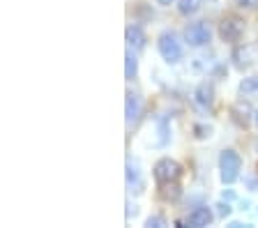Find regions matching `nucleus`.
<instances>
[{"label":"nucleus","instance_id":"f257e3e1","mask_svg":"<svg viewBox=\"0 0 258 228\" xmlns=\"http://www.w3.org/2000/svg\"><path fill=\"white\" fill-rule=\"evenodd\" d=\"M157 49H159V55L166 60L168 65L180 62V60H182V55H184L182 42H180V39H177V35L171 33V30H166V33H161L159 37H157Z\"/></svg>","mask_w":258,"mask_h":228},{"label":"nucleus","instance_id":"f03ea898","mask_svg":"<svg viewBox=\"0 0 258 228\" xmlns=\"http://www.w3.org/2000/svg\"><path fill=\"white\" fill-rule=\"evenodd\" d=\"M242 171V157L237 155L235 150H224L219 155V178L224 185H233L237 178H240Z\"/></svg>","mask_w":258,"mask_h":228},{"label":"nucleus","instance_id":"7ed1b4c3","mask_svg":"<svg viewBox=\"0 0 258 228\" xmlns=\"http://www.w3.org/2000/svg\"><path fill=\"white\" fill-rule=\"evenodd\" d=\"M152 175H155V180H157V185L159 187L161 185H175V182H180V178H182V166H180L175 159L164 157L155 164Z\"/></svg>","mask_w":258,"mask_h":228},{"label":"nucleus","instance_id":"20e7f679","mask_svg":"<svg viewBox=\"0 0 258 228\" xmlns=\"http://www.w3.org/2000/svg\"><path fill=\"white\" fill-rule=\"evenodd\" d=\"M210 39H212V28L205 21H196L189 23L184 28V42L191 46V49H201V46H208Z\"/></svg>","mask_w":258,"mask_h":228},{"label":"nucleus","instance_id":"39448f33","mask_svg":"<svg viewBox=\"0 0 258 228\" xmlns=\"http://www.w3.org/2000/svg\"><path fill=\"white\" fill-rule=\"evenodd\" d=\"M219 35L224 42L228 44H237L242 39V35H244V23L240 21V19L235 17H228L221 21V28H219Z\"/></svg>","mask_w":258,"mask_h":228},{"label":"nucleus","instance_id":"423d86ee","mask_svg":"<svg viewBox=\"0 0 258 228\" xmlns=\"http://www.w3.org/2000/svg\"><path fill=\"white\" fill-rule=\"evenodd\" d=\"M215 221V212L210 210L208 205H201L196 210H191L184 217V226H194V228H201V226H210V223Z\"/></svg>","mask_w":258,"mask_h":228},{"label":"nucleus","instance_id":"0eeeda50","mask_svg":"<svg viewBox=\"0 0 258 228\" xmlns=\"http://www.w3.org/2000/svg\"><path fill=\"white\" fill-rule=\"evenodd\" d=\"M145 187L143 182V173H141V164L136 159H127V189L141 194Z\"/></svg>","mask_w":258,"mask_h":228},{"label":"nucleus","instance_id":"6e6552de","mask_svg":"<svg viewBox=\"0 0 258 228\" xmlns=\"http://www.w3.org/2000/svg\"><path fill=\"white\" fill-rule=\"evenodd\" d=\"M231 60H233V65H235V69H247V67H251L256 62V55H253V49L249 44H242V46L233 49Z\"/></svg>","mask_w":258,"mask_h":228},{"label":"nucleus","instance_id":"1a4fd4ad","mask_svg":"<svg viewBox=\"0 0 258 228\" xmlns=\"http://www.w3.org/2000/svg\"><path fill=\"white\" fill-rule=\"evenodd\" d=\"M124 39H127V49L132 51H143L145 49V33L141 30V26H127V30H124Z\"/></svg>","mask_w":258,"mask_h":228},{"label":"nucleus","instance_id":"9d476101","mask_svg":"<svg viewBox=\"0 0 258 228\" xmlns=\"http://www.w3.org/2000/svg\"><path fill=\"white\" fill-rule=\"evenodd\" d=\"M194 102L199 104L201 109H210L212 104H215V88H212V83H201L196 90H194Z\"/></svg>","mask_w":258,"mask_h":228},{"label":"nucleus","instance_id":"9b49d317","mask_svg":"<svg viewBox=\"0 0 258 228\" xmlns=\"http://www.w3.org/2000/svg\"><path fill=\"white\" fill-rule=\"evenodd\" d=\"M139 115H141V97L136 93H132V90H127V95H124V118L132 125V122L139 120Z\"/></svg>","mask_w":258,"mask_h":228},{"label":"nucleus","instance_id":"f8f14e48","mask_svg":"<svg viewBox=\"0 0 258 228\" xmlns=\"http://www.w3.org/2000/svg\"><path fill=\"white\" fill-rule=\"evenodd\" d=\"M237 95L240 99H258V76H247V79H242L240 86H237Z\"/></svg>","mask_w":258,"mask_h":228},{"label":"nucleus","instance_id":"ddd939ff","mask_svg":"<svg viewBox=\"0 0 258 228\" xmlns=\"http://www.w3.org/2000/svg\"><path fill=\"white\" fill-rule=\"evenodd\" d=\"M136 74H139V60H136V51L127 49V53H124V79H127V81H134Z\"/></svg>","mask_w":258,"mask_h":228},{"label":"nucleus","instance_id":"4468645a","mask_svg":"<svg viewBox=\"0 0 258 228\" xmlns=\"http://www.w3.org/2000/svg\"><path fill=\"white\" fill-rule=\"evenodd\" d=\"M203 3L205 0H177V12L182 17H194L203 10Z\"/></svg>","mask_w":258,"mask_h":228},{"label":"nucleus","instance_id":"2eb2a0df","mask_svg":"<svg viewBox=\"0 0 258 228\" xmlns=\"http://www.w3.org/2000/svg\"><path fill=\"white\" fill-rule=\"evenodd\" d=\"M242 102H244V99H242ZM242 102L233 106V109H231V115H233V120H235V122H237V125H240V127H247L249 122H251V118H249V111H247V106L242 109Z\"/></svg>","mask_w":258,"mask_h":228},{"label":"nucleus","instance_id":"dca6fc26","mask_svg":"<svg viewBox=\"0 0 258 228\" xmlns=\"http://www.w3.org/2000/svg\"><path fill=\"white\" fill-rule=\"evenodd\" d=\"M212 131H215V127H212V125H203V122H196V125H194V136H196L199 141L210 138V136H212Z\"/></svg>","mask_w":258,"mask_h":228},{"label":"nucleus","instance_id":"f3484780","mask_svg":"<svg viewBox=\"0 0 258 228\" xmlns=\"http://www.w3.org/2000/svg\"><path fill=\"white\" fill-rule=\"evenodd\" d=\"M145 226H168V221L164 217H161V214H150V217L145 219Z\"/></svg>","mask_w":258,"mask_h":228},{"label":"nucleus","instance_id":"a211bd4d","mask_svg":"<svg viewBox=\"0 0 258 228\" xmlns=\"http://www.w3.org/2000/svg\"><path fill=\"white\" fill-rule=\"evenodd\" d=\"M235 5L242 10H253V7H258V0H235Z\"/></svg>","mask_w":258,"mask_h":228},{"label":"nucleus","instance_id":"6ab92c4d","mask_svg":"<svg viewBox=\"0 0 258 228\" xmlns=\"http://www.w3.org/2000/svg\"><path fill=\"white\" fill-rule=\"evenodd\" d=\"M217 212H219V217H228L231 214V205L228 203H217Z\"/></svg>","mask_w":258,"mask_h":228},{"label":"nucleus","instance_id":"aec40b11","mask_svg":"<svg viewBox=\"0 0 258 228\" xmlns=\"http://www.w3.org/2000/svg\"><path fill=\"white\" fill-rule=\"evenodd\" d=\"M132 214H134V217L139 214V205H136V203L132 205V201H127V219H132Z\"/></svg>","mask_w":258,"mask_h":228},{"label":"nucleus","instance_id":"412c9836","mask_svg":"<svg viewBox=\"0 0 258 228\" xmlns=\"http://www.w3.org/2000/svg\"><path fill=\"white\" fill-rule=\"evenodd\" d=\"M157 3H159L161 7H168V5H173V3H175V0H157Z\"/></svg>","mask_w":258,"mask_h":228},{"label":"nucleus","instance_id":"4be33fe9","mask_svg":"<svg viewBox=\"0 0 258 228\" xmlns=\"http://www.w3.org/2000/svg\"><path fill=\"white\" fill-rule=\"evenodd\" d=\"M253 125L258 127V109H256V113H253Z\"/></svg>","mask_w":258,"mask_h":228},{"label":"nucleus","instance_id":"5701e85b","mask_svg":"<svg viewBox=\"0 0 258 228\" xmlns=\"http://www.w3.org/2000/svg\"><path fill=\"white\" fill-rule=\"evenodd\" d=\"M253 147H256V152H258V138H256V145H253Z\"/></svg>","mask_w":258,"mask_h":228}]
</instances>
